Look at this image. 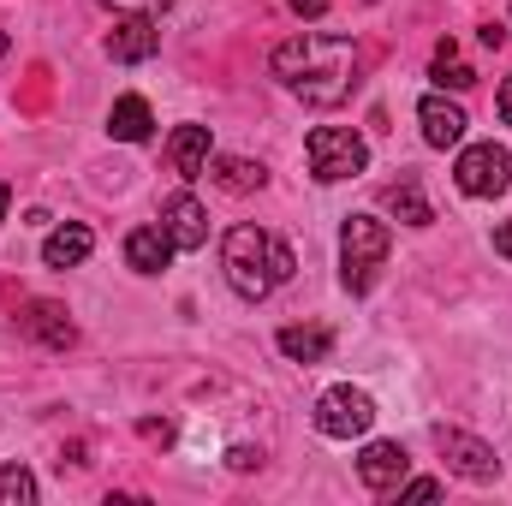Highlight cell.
I'll return each mask as SVG.
<instances>
[{"label": "cell", "mask_w": 512, "mask_h": 506, "mask_svg": "<svg viewBox=\"0 0 512 506\" xmlns=\"http://www.w3.org/2000/svg\"><path fill=\"white\" fill-rule=\"evenodd\" d=\"M274 78L298 90L304 108H340L352 96V72H358V48L346 36H292L268 54Z\"/></svg>", "instance_id": "6da1fadb"}, {"label": "cell", "mask_w": 512, "mask_h": 506, "mask_svg": "<svg viewBox=\"0 0 512 506\" xmlns=\"http://www.w3.org/2000/svg\"><path fill=\"white\" fill-rule=\"evenodd\" d=\"M292 245H280L274 233H262V227H233L227 239H221V274H227V286L245 298V304H262L280 280H292Z\"/></svg>", "instance_id": "7a4b0ae2"}, {"label": "cell", "mask_w": 512, "mask_h": 506, "mask_svg": "<svg viewBox=\"0 0 512 506\" xmlns=\"http://www.w3.org/2000/svg\"><path fill=\"white\" fill-rule=\"evenodd\" d=\"M393 251V233H387V221L376 215H346V227H340V280H346V292H370L376 286V268L387 262Z\"/></svg>", "instance_id": "3957f363"}, {"label": "cell", "mask_w": 512, "mask_h": 506, "mask_svg": "<svg viewBox=\"0 0 512 506\" xmlns=\"http://www.w3.org/2000/svg\"><path fill=\"white\" fill-rule=\"evenodd\" d=\"M304 155H310V179L316 185H340V179H358L370 167V143L352 126H316L304 137Z\"/></svg>", "instance_id": "277c9868"}, {"label": "cell", "mask_w": 512, "mask_h": 506, "mask_svg": "<svg viewBox=\"0 0 512 506\" xmlns=\"http://www.w3.org/2000/svg\"><path fill=\"white\" fill-rule=\"evenodd\" d=\"M310 423H316L328 441H358V435H370V423H376V399H370L364 387L340 381V387H328V393L316 399Z\"/></svg>", "instance_id": "5b68a950"}, {"label": "cell", "mask_w": 512, "mask_h": 506, "mask_svg": "<svg viewBox=\"0 0 512 506\" xmlns=\"http://www.w3.org/2000/svg\"><path fill=\"white\" fill-rule=\"evenodd\" d=\"M453 179L465 197H501L512 185V149L507 143H465L453 161Z\"/></svg>", "instance_id": "8992f818"}, {"label": "cell", "mask_w": 512, "mask_h": 506, "mask_svg": "<svg viewBox=\"0 0 512 506\" xmlns=\"http://www.w3.org/2000/svg\"><path fill=\"white\" fill-rule=\"evenodd\" d=\"M441 459H447V471L465 477V483H495V477H501V453H495L489 441L465 435V429H441Z\"/></svg>", "instance_id": "52a82bcc"}, {"label": "cell", "mask_w": 512, "mask_h": 506, "mask_svg": "<svg viewBox=\"0 0 512 506\" xmlns=\"http://www.w3.org/2000/svg\"><path fill=\"white\" fill-rule=\"evenodd\" d=\"M161 227H167L173 251H203V245H209V209H203L191 191H179V197L161 203Z\"/></svg>", "instance_id": "ba28073f"}, {"label": "cell", "mask_w": 512, "mask_h": 506, "mask_svg": "<svg viewBox=\"0 0 512 506\" xmlns=\"http://www.w3.org/2000/svg\"><path fill=\"white\" fill-rule=\"evenodd\" d=\"M417 126H423V143H429V149H459L471 120H465L459 102H447L441 90H429V96L417 102Z\"/></svg>", "instance_id": "9c48e42d"}, {"label": "cell", "mask_w": 512, "mask_h": 506, "mask_svg": "<svg viewBox=\"0 0 512 506\" xmlns=\"http://www.w3.org/2000/svg\"><path fill=\"white\" fill-rule=\"evenodd\" d=\"M405 471H411V459H405L399 441H370V447L358 453V483H364L370 495H393V489L405 483Z\"/></svg>", "instance_id": "30bf717a"}, {"label": "cell", "mask_w": 512, "mask_h": 506, "mask_svg": "<svg viewBox=\"0 0 512 506\" xmlns=\"http://www.w3.org/2000/svg\"><path fill=\"white\" fill-rule=\"evenodd\" d=\"M18 328L36 340V346H48V352H66L72 340H78V328H72V316L60 310V304H48V298H36V304H24V316H18Z\"/></svg>", "instance_id": "8fae6325"}, {"label": "cell", "mask_w": 512, "mask_h": 506, "mask_svg": "<svg viewBox=\"0 0 512 506\" xmlns=\"http://www.w3.org/2000/svg\"><path fill=\"white\" fill-rule=\"evenodd\" d=\"M161 54V30H155V18H126V24H114V36H108V60H120V66H143V60H155Z\"/></svg>", "instance_id": "7c38bea8"}, {"label": "cell", "mask_w": 512, "mask_h": 506, "mask_svg": "<svg viewBox=\"0 0 512 506\" xmlns=\"http://www.w3.org/2000/svg\"><path fill=\"white\" fill-rule=\"evenodd\" d=\"M90 251H96V233L84 221H66V227H54L42 239V262L48 268H78V262H90Z\"/></svg>", "instance_id": "4fadbf2b"}, {"label": "cell", "mask_w": 512, "mask_h": 506, "mask_svg": "<svg viewBox=\"0 0 512 506\" xmlns=\"http://www.w3.org/2000/svg\"><path fill=\"white\" fill-rule=\"evenodd\" d=\"M167 161L179 179H203L209 173V126H179L167 137Z\"/></svg>", "instance_id": "5bb4252c"}, {"label": "cell", "mask_w": 512, "mask_h": 506, "mask_svg": "<svg viewBox=\"0 0 512 506\" xmlns=\"http://www.w3.org/2000/svg\"><path fill=\"white\" fill-rule=\"evenodd\" d=\"M126 262L137 274H161L167 262H173V239H167V227L155 221V227H131L126 233Z\"/></svg>", "instance_id": "9a60e30c"}, {"label": "cell", "mask_w": 512, "mask_h": 506, "mask_svg": "<svg viewBox=\"0 0 512 506\" xmlns=\"http://www.w3.org/2000/svg\"><path fill=\"white\" fill-rule=\"evenodd\" d=\"M209 179L221 185V191H262L268 185V167L262 161H251V155H209Z\"/></svg>", "instance_id": "2e32d148"}, {"label": "cell", "mask_w": 512, "mask_h": 506, "mask_svg": "<svg viewBox=\"0 0 512 506\" xmlns=\"http://www.w3.org/2000/svg\"><path fill=\"white\" fill-rule=\"evenodd\" d=\"M387 215H393V221H405V227H435V209H429V197H423V185H417V179L387 185Z\"/></svg>", "instance_id": "e0dca14e"}, {"label": "cell", "mask_w": 512, "mask_h": 506, "mask_svg": "<svg viewBox=\"0 0 512 506\" xmlns=\"http://www.w3.org/2000/svg\"><path fill=\"white\" fill-rule=\"evenodd\" d=\"M274 346H280L292 364H322V358L334 352V334H328V328H280Z\"/></svg>", "instance_id": "ac0fdd59"}, {"label": "cell", "mask_w": 512, "mask_h": 506, "mask_svg": "<svg viewBox=\"0 0 512 506\" xmlns=\"http://www.w3.org/2000/svg\"><path fill=\"white\" fill-rule=\"evenodd\" d=\"M108 131H114L120 143H143V137L155 131V114H149V102H143V96H120V102L108 108Z\"/></svg>", "instance_id": "d6986e66"}, {"label": "cell", "mask_w": 512, "mask_h": 506, "mask_svg": "<svg viewBox=\"0 0 512 506\" xmlns=\"http://www.w3.org/2000/svg\"><path fill=\"white\" fill-rule=\"evenodd\" d=\"M429 78H435L441 90H471V84H477V72H471V66L459 60V54H453V42H447V48L435 54V72H429Z\"/></svg>", "instance_id": "ffe728a7"}, {"label": "cell", "mask_w": 512, "mask_h": 506, "mask_svg": "<svg viewBox=\"0 0 512 506\" xmlns=\"http://www.w3.org/2000/svg\"><path fill=\"white\" fill-rule=\"evenodd\" d=\"M0 506H36V477L24 465H0Z\"/></svg>", "instance_id": "44dd1931"}, {"label": "cell", "mask_w": 512, "mask_h": 506, "mask_svg": "<svg viewBox=\"0 0 512 506\" xmlns=\"http://www.w3.org/2000/svg\"><path fill=\"white\" fill-rule=\"evenodd\" d=\"M102 6H114V12H126V18H155V12H167L173 0H102Z\"/></svg>", "instance_id": "7402d4cb"}, {"label": "cell", "mask_w": 512, "mask_h": 506, "mask_svg": "<svg viewBox=\"0 0 512 506\" xmlns=\"http://www.w3.org/2000/svg\"><path fill=\"white\" fill-rule=\"evenodd\" d=\"M393 495H399V501H435V495H441V483H435V477H411V483H399Z\"/></svg>", "instance_id": "603a6c76"}, {"label": "cell", "mask_w": 512, "mask_h": 506, "mask_svg": "<svg viewBox=\"0 0 512 506\" xmlns=\"http://www.w3.org/2000/svg\"><path fill=\"white\" fill-rule=\"evenodd\" d=\"M227 465H233V471H256V465H262V447H233Z\"/></svg>", "instance_id": "cb8c5ba5"}, {"label": "cell", "mask_w": 512, "mask_h": 506, "mask_svg": "<svg viewBox=\"0 0 512 506\" xmlns=\"http://www.w3.org/2000/svg\"><path fill=\"white\" fill-rule=\"evenodd\" d=\"M137 429H143V435H149V441H173V423H155V417H143V423H137Z\"/></svg>", "instance_id": "d4e9b609"}, {"label": "cell", "mask_w": 512, "mask_h": 506, "mask_svg": "<svg viewBox=\"0 0 512 506\" xmlns=\"http://www.w3.org/2000/svg\"><path fill=\"white\" fill-rule=\"evenodd\" d=\"M495 256H507V262H512V221L495 227Z\"/></svg>", "instance_id": "484cf974"}, {"label": "cell", "mask_w": 512, "mask_h": 506, "mask_svg": "<svg viewBox=\"0 0 512 506\" xmlns=\"http://www.w3.org/2000/svg\"><path fill=\"white\" fill-rule=\"evenodd\" d=\"M292 12H298V18H322V12H328V0H292Z\"/></svg>", "instance_id": "4316f807"}, {"label": "cell", "mask_w": 512, "mask_h": 506, "mask_svg": "<svg viewBox=\"0 0 512 506\" xmlns=\"http://www.w3.org/2000/svg\"><path fill=\"white\" fill-rule=\"evenodd\" d=\"M495 114H501V120H507V126H512V78H507V84H501V96H495Z\"/></svg>", "instance_id": "83f0119b"}, {"label": "cell", "mask_w": 512, "mask_h": 506, "mask_svg": "<svg viewBox=\"0 0 512 506\" xmlns=\"http://www.w3.org/2000/svg\"><path fill=\"white\" fill-rule=\"evenodd\" d=\"M6 203H12V191H6V185H0V221H6Z\"/></svg>", "instance_id": "f1b7e54d"}]
</instances>
